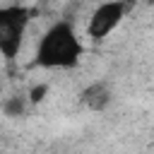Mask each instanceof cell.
Here are the masks:
<instances>
[{
  "instance_id": "6",
  "label": "cell",
  "mask_w": 154,
  "mask_h": 154,
  "mask_svg": "<svg viewBox=\"0 0 154 154\" xmlns=\"http://www.w3.org/2000/svg\"><path fill=\"white\" fill-rule=\"evenodd\" d=\"M46 94H48V84H34L31 89H29V103H41L43 99H46Z\"/></svg>"
},
{
  "instance_id": "3",
  "label": "cell",
  "mask_w": 154,
  "mask_h": 154,
  "mask_svg": "<svg viewBox=\"0 0 154 154\" xmlns=\"http://www.w3.org/2000/svg\"><path fill=\"white\" fill-rule=\"evenodd\" d=\"M128 10H130V2H125V0H103V2H99L91 10L89 19H87V36L91 41L108 38L120 26Z\"/></svg>"
},
{
  "instance_id": "1",
  "label": "cell",
  "mask_w": 154,
  "mask_h": 154,
  "mask_svg": "<svg viewBox=\"0 0 154 154\" xmlns=\"http://www.w3.org/2000/svg\"><path fill=\"white\" fill-rule=\"evenodd\" d=\"M82 55L84 43L75 31L72 22L58 19L41 34L34 53V65L43 70H72L79 65Z\"/></svg>"
},
{
  "instance_id": "5",
  "label": "cell",
  "mask_w": 154,
  "mask_h": 154,
  "mask_svg": "<svg viewBox=\"0 0 154 154\" xmlns=\"http://www.w3.org/2000/svg\"><path fill=\"white\" fill-rule=\"evenodd\" d=\"M26 101H29V99H24V96H7L5 103H2L5 116H7V118H19V116L24 113V108H26Z\"/></svg>"
},
{
  "instance_id": "2",
  "label": "cell",
  "mask_w": 154,
  "mask_h": 154,
  "mask_svg": "<svg viewBox=\"0 0 154 154\" xmlns=\"http://www.w3.org/2000/svg\"><path fill=\"white\" fill-rule=\"evenodd\" d=\"M31 17H34V12L19 2L0 7V53L5 60H14L19 55V48L26 36V29L31 24Z\"/></svg>"
},
{
  "instance_id": "4",
  "label": "cell",
  "mask_w": 154,
  "mask_h": 154,
  "mask_svg": "<svg viewBox=\"0 0 154 154\" xmlns=\"http://www.w3.org/2000/svg\"><path fill=\"white\" fill-rule=\"evenodd\" d=\"M79 101H82L84 108H89L94 113H101V111H106L111 106L113 94H111V89H108V84L103 79H94L79 91Z\"/></svg>"
}]
</instances>
